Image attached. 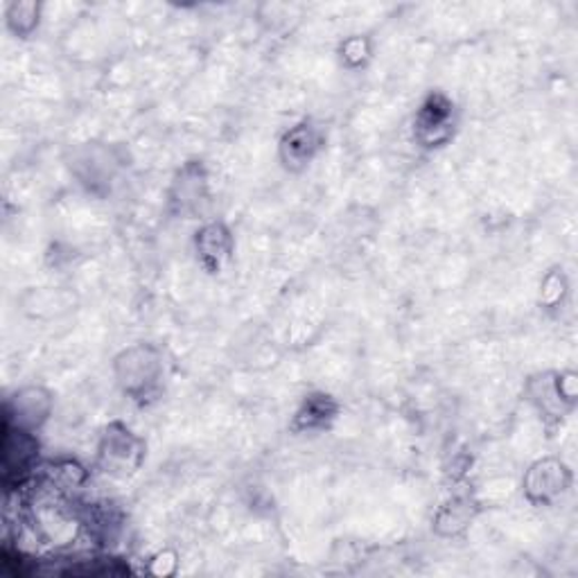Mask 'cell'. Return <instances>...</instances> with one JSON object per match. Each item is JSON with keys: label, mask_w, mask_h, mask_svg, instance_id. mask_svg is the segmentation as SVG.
I'll use <instances>...</instances> for the list:
<instances>
[{"label": "cell", "mask_w": 578, "mask_h": 578, "mask_svg": "<svg viewBox=\"0 0 578 578\" xmlns=\"http://www.w3.org/2000/svg\"><path fill=\"white\" fill-rule=\"evenodd\" d=\"M470 504L466 499H455L449 501L447 506L440 508L438 518H436V527H443V525H449L453 529H449V534H459L462 529H466L470 525Z\"/></svg>", "instance_id": "8fae6325"}, {"label": "cell", "mask_w": 578, "mask_h": 578, "mask_svg": "<svg viewBox=\"0 0 578 578\" xmlns=\"http://www.w3.org/2000/svg\"><path fill=\"white\" fill-rule=\"evenodd\" d=\"M321 143H324V139H321L318 126H314L312 122H301L292 126L281 141V159L285 168L301 170L310 165V161L321 150Z\"/></svg>", "instance_id": "ba28073f"}, {"label": "cell", "mask_w": 578, "mask_h": 578, "mask_svg": "<svg viewBox=\"0 0 578 578\" xmlns=\"http://www.w3.org/2000/svg\"><path fill=\"white\" fill-rule=\"evenodd\" d=\"M339 414V405L328 394H312L305 396L303 405L298 407L292 429L294 432H318L333 425V420Z\"/></svg>", "instance_id": "9c48e42d"}, {"label": "cell", "mask_w": 578, "mask_h": 578, "mask_svg": "<svg viewBox=\"0 0 578 578\" xmlns=\"http://www.w3.org/2000/svg\"><path fill=\"white\" fill-rule=\"evenodd\" d=\"M569 470L558 459H542L534 464L525 477L527 499L534 504H551L569 488Z\"/></svg>", "instance_id": "5b68a950"}, {"label": "cell", "mask_w": 578, "mask_h": 578, "mask_svg": "<svg viewBox=\"0 0 578 578\" xmlns=\"http://www.w3.org/2000/svg\"><path fill=\"white\" fill-rule=\"evenodd\" d=\"M233 246H235L233 235H231L229 226L222 222H211V224L202 226L195 235L197 258H200L202 267L211 274L222 272V267L231 261Z\"/></svg>", "instance_id": "52a82bcc"}, {"label": "cell", "mask_w": 578, "mask_h": 578, "mask_svg": "<svg viewBox=\"0 0 578 578\" xmlns=\"http://www.w3.org/2000/svg\"><path fill=\"white\" fill-rule=\"evenodd\" d=\"M37 459H39V440L34 438V434L6 423V434H3L6 481L28 479L32 470H37Z\"/></svg>", "instance_id": "277c9868"}, {"label": "cell", "mask_w": 578, "mask_h": 578, "mask_svg": "<svg viewBox=\"0 0 578 578\" xmlns=\"http://www.w3.org/2000/svg\"><path fill=\"white\" fill-rule=\"evenodd\" d=\"M145 459V443L122 423H111L98 449V466L113 477L134 475Z\"/></svg>", "instance_id": "6da1fadb"}, {"label": "cell", "mask_w": 578, "mask_h": 578, "mask_svg": "<svg viewBox=\"0 0 578 578\" xmlns=\"http://www.w3.org/2000/svg\"><path fill=\"white\" fill-rule=\"evenodd\" d=\"M8 23L21 37L32 34V30L39 26V6L37 3H14L8 12Z\"/></svg>", "instance_id": "7c38bea8"}, {"label": "cell", "mask_w": 578, "mask_h": 578, "mask_svg": "<svg viewBox=\"0 0 578 578\" xmlns=\"http://www.w3.org/2000/svg\"><path fill=\"white\" fill-rule=\"evenodd\" d=\"M52 409V398L41 387H28L19 392L6 407V423L34 432L41 427Z\"/></svg>", "instance_id": "8992f818"}, {"label": "cell", "mask_w": 578, "mask_h": 578, "mask_svg": "<svg viewBox=\"0 0 578 578\" xmlns=\"http://www.w3.org/2000/svg\"><path fill=\"white\" fill-rule=\"evenodd\" d=\"M176 197L181 202V211H197L202 197H206V176L202 172V165L190 163L179 172V179L174 183Z\"/></svg>", "instance_id": "30bf717a"}, {"label": "cell", "mask_w": 578, "mask_h": 578, "mask_svg": "<svg viewBox=\"0 0 578 578\" xmlns=\"http://www.w3.org/2000/svg\"><path fill=\"white\" fill-rule=\"evenodd\" d=\"M366 57H368V45L366 39L362 37H353L342 45V59L348 63V67H359Z\"/></svg>", "instance_id": "4fadbf2b"}, {"label": "cell", "mask_w": 578, "mask_h": 578, "mask_svg": "<svg viewBox=\"0 0 578 578\" xmlns=\"http://www.w3.org/2000/svg\"><path fill=\"white\" fill-rule=\"evenodd\" d=\"M455 134V102L443 93H429L414 120V136L423 148H443Z\"/></svg>", "instance_id": "3957f363"}, {"label": "cell", "mask_w": 578, "mask_h": 578, "mask_svg": "<svg viewBox=\"0 0 578 578\" xmlns=\"http://www.w3.org/2000/svg\"><path fill=\"white\" fill-rule=\"evenodd\" d=\"M161 371L163 366H161L159 351L152 346H136L115 359L120 387L134 400H145L148 396H152V392L159 389Z\"/></svg>", "instance_id": "7a4b0ae2"}]
</instances>
